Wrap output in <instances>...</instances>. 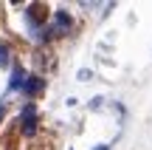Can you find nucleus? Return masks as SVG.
Instances as JSON below:
<instances>
[{
	"label": "nucleus",
	"mask_w": 152,
	"mask_h": 150,
	"mask_svg": "<svg viewBox=\"0 0 152 150\" xmlns=\"http://www.w3.org/2000/svg\"><path fill=\"white\" fill-rule=\"evenodd\" d=\"M34 128H37V113H34V108L28 105L26 111H23V133L31 136V133H34Z\"/></svg>",
	"instance_id": "nucleus-1"
},
{
	"label": "nucleus",
	"mask_w": 152,
	"mask_h": 150,
	"mask_svg": "<svg viewBox=\"0 0 152 150\" xmlns=\"http://www.w3.org/2000/svg\"><path fill=\"white\" fill-rule=\"evenodd\" d=\"M6 62H9V54H6V48L0 45V65H6Z\"/></svg>",
	"instance_id": "nucleus-3"
},
{
	"label": "nucleus",
	"mask_w": 152,
	"mask_h": 150,
	"mask_svg": "<svg viewBox=\"0 0 152 150\" xmlns=\"http://www.w3.org/2000/svg\"><path fill=\"white\" fill-rule=\"evenodd\" d=\"M23 85V68H14V74H11V88H20Z\"/></svg>",
	"instance_id": "nucleus-2"
}]
</instances>
